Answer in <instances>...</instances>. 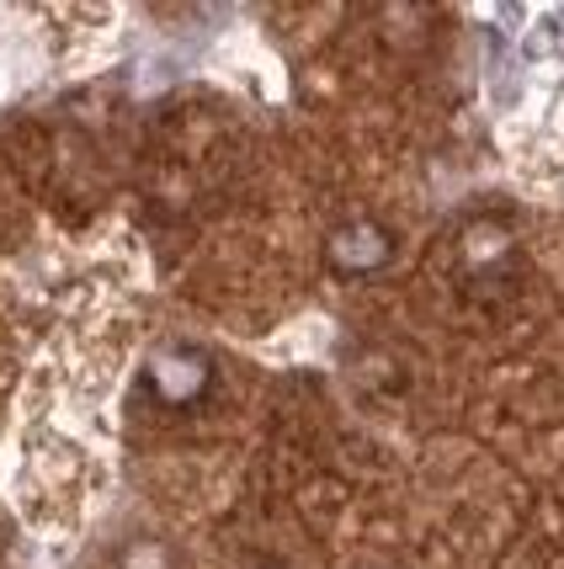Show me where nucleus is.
Here are the masks:
<instances>
[{"instance_id": "1", "label": "nucleus", "mask_w": 564, "mask_h": 569, "mask_svg": "<svg viewBox=\"0 0 564 569\" xmlns=\"http://www.w3.org/2000/svg\"><path fill=\"white\" fill-rule=\"evenodd\" d=\"M145 389L155 395V405L166 410H192L214 389V357L192 341H166L149 351L145 362Z\"/></svg>"}, {"instance_id": "2", "label": "nucleus", "mask_w": 564, "mask_h": 569, "mask_svg": "<svg viewBox=\"0 0 564 569\" xmlns=\"http://www.w3.org/2000/svg\"><path fill=\"white\" fill-rule=\"evenodd\" d=\"M394 250H399V240H394L389 223H378V219H346L325 234V261H330V272H342V277L384 272L394 261Z\"/></svg>"}, {"instance_id": "3", "label": "nucleus", "mask_w": 564, "mask_h": 569, "mask_svg": "<svg viewBox=\"0 0 564 569\" xmlns=\"http://www.w3.org/2000/svg\"><path fill=\"white\" fill-rule=\"evenodd\" d=\"M516 256V234L506 219H491V213H479V219H468L458 229V261H464V272L474 277H491L501 267H512Z\"/></svg>"}, {"instance_id": "4", "label": "nucleus", "mask_w": 564, "mask_h": 569, "mask_svg": "<svg viewBox=\"0 0 564 569\" xmlns=\"http://www.w3.org/2000/svg\"><path fill=\"white\" fill-rule=\"evenodd\" d=\"M123 569H171V553L160 543H133L123 553Z\"/></svg>"}]
</instances>
